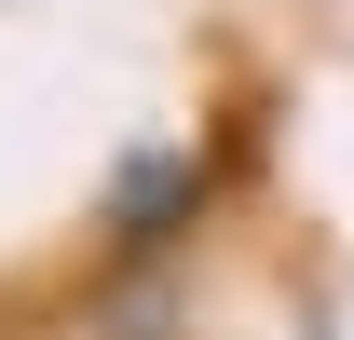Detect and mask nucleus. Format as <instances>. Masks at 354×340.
<instances>
[{
  "label": "nucleus",
  "mask_w": 354,
  "mask_h": 340,
  "mask_svg": "<svg viewBox=\"0 0 354 340\" xmlns=\"http://www.w3.org/2000/svg\"><path fill=\"white\" fill-rule=\"evenodd\" d=\"M191 205H205V164H191V150H136L123 191H109V232H123V245H150V232H177Z\"/></svg>",
  "instance_id": "nucleus-1"
}]
</instances>
